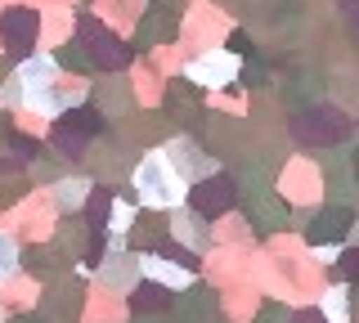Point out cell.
Returning a JSON list of instances; mask_svg holds the SVG:
<instances>
[{"label": "cell", "instance_id": "cell-1", "mask_svg": "<svg viewBox=\"0 0 359 323\" xmlns=\"http://www.w3.org/2000/svg\"><path fill=\"white\" fill-rule=\"evenodd\" d=\"M135 184H140V202H149V207H175L184 198V180H180V171L162 153L144 158V166L135 171Z\"/></svg>", "mask_w": 359, "mask_h": 323}, {"label": "cell", "instance_id": "cell-2", "mask_svg": "<svg viewBox=\"0 0 359 323\" xmlns=\"http://www.w3.org/2000/svg\"><path fill=\"white\" fill-rule=\"evenodd\" d=\"M140 274L149 278V283H157V287H189V270L162 261V256H144V261H140Z\"/></svg>", "mask_w": 359, "mask_h": 323}, {"label": "cell", "instance_id": "cell-3", "mask_svg": "<svg viewBox=\"0 0 359 323\" xmlns=\"http://www.w3.org/2000/svg\"><path fill=\"white\" fill-rule=\"evenodd\" d=\"M135 274H140V261H130V256H121V247H112V256L104 261V270H99V278H104L108 287H130Z\"/></svg>", "mask_w": 359, "mask_h": 323}, {"label": "cell", "instance_id": "cell-4", "mask_svg": "<svg viewBox=\"0 0 359 323\" xmlns=\"http://www.w3.org/2000/svg\"><path fill=\"white\" fill-rule=\"evenodd\" d=\"M229 198H233V188L224 184V180L198 184V207H202V211H224V207H229Z\"/></svg>", "mask_w": 359, "mask_h": 323}, {"label": "cell", "instance_id": "cell-5", "mask_svg": "<svg viewBox=\"0 0 359 323\" xmlns=\"http://www.w3.org/2000/svg\"><path fill=\"white\" fill-rule=\"evenodd\" d=\"M341 225H346V216H341V211H328V216H319V220H314L310 238H314V242H332V238H341V233H337Z\"/></svg>", "mask_w": 359, "mask_h": 323}, {"label": "cell", "instance_id": "cell-6", "mask_svg": "<svg viewBox=\"0 0 359 323\" xmlns=\"http://www.w3.org/2000/svg\"><path fill=\"white\" fill-rule=\"evenodd\" d=\"M323 319H328V323H351V310H346V292H341V287H332V292L323 296Z\"/></svg>", "mask_w": 359, "mask_h": 323}, {"label": "cell", "instance_id": "cell-7", "mask_svg": "<svg viewBox=\"0 0 359 323\" xmlns=\"http://www.w3.org/2000/svg\"><path fill=\"white\" fill-rule=\"evenodd\" d=\"M54 193H59V207L63 211H76V207H81V198H86V180H63Z\"/></svg>", "mask_w": 359, "mask_h": 323}, {"label": "cell", "instance_id": "cell-8", "mask_svg": "<svg viewBox=\"0 0 359 323\" xmlns=\"http://www.w3.org/2000/svg\"><path fill=\"white\" fill-rule=\"evenodd\" d=\"M14 270H18V247H14V238H5V233H0V283H5Z\"/></svg>", "mask_w": 359, "mask_h": 323}, {"label": "cell", "instance_id": "cell-9", "mask_svg": "<svg viewBox=\"0 0 359 323\" xmlns=\"http://www.w3.org/2000/svg\"><path fill=\"white\" fill-rule=\"evenodd\" d=\"M341 274H346V278H359V252H355V256H346V261H341Z\"/></svg>", "mask_w": 359, "mask_h": 323}, {"label": "cell", "instance_id": "cell-10", "mask_svg": "<svg viewBox=\"0 0 359 323\" xmlns=\"http://www.w3.org/2000/svg\"><path fill=\"white\" fill-rule=\"evenodd\" d=\"M297 323H323V319H297Z\"/></svg>", "mask_w": 359, "mask_h": 323}, {"label": "cell", "instance_id": "cell-11", "mask_svg": "<svg viewBox=\"0 0 359 323\" xmlns=\"http://www.w3.org/2000/svg\"><path fill=\"white\" fill-rule=\"evenodd\" d=\"M355 238H359V229H355Z\"/></svg>", "mask_w": 359, "mask_h": 323}]
</instances>
